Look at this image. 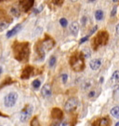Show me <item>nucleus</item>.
Listing matches in <instances>:
<instances>
[{"mask_svg":"<svg viewBox=\"0 0 119 126\" xmlns=\"http://www.w3.org/2000/svg\"><path fill=\"white\" fill-rule=\"evenodd\" d=\"M81 53L84 56V58H89V57L91 56V51H90V50H89L88 48H85L84 50H82Z\"/></svg>","mask_w":119,"mask_h":126,"instance_id":"aec40b11","label":"nucleus"},{"mask_svg":"<svg viewBox=\"0 0 119 126\" xmlns=\"http://www.w3.org/2000/svg\"><path fill=\"white\" fill-rule=\"evenodd\" d=\"M3 1H5V0H0V2H3Z\"/></svg>","mask_w":119,"mask_h":126,"instance_id":"79ce46f5","label":"nucleus"},{"mask_svg":"<svg viewBox=\"0 0 119 126\" xmlns=\"http://www.w3.org/2000/svg\"><path fill=\"white\" fill-rule=\"evenodd\" d=\"M70 1H72V2H76L77 0H70Z\"/></svg>","mask_w":119,"mask_h":126,"instance_id":"ea45409f","label":"nucleus"},{"mask_svg":"<svg viewBox=\"0 0 119 126\" xmlns=\"http://www.w3.org/2000/svg\"><path fill=\"white\" fill-rule=\"evenodd\" d=\"M81 22H82L83 24H86V23H87V17H86V16H83V17L81 18Z\"/></svg>","mask_w":119,"mask_h":126,"instance_id":"72a5a7b5","label":"nucleus"},{"mask_svg":"<svg viewBox=\"0 0 119 126\" xmlns=\"http://www.w3.org/2000/svg\"><path fill=\"white\" fill-rule=\"evenodd\" d=\"M71 66L73 68V70H75L76 72H80L85 68V63H84V56L82 53L80 55H75L71 58L70 61Z\"/></svg>","mask_w":119,"mask_h":126,"instance_id":"f03ea898","label":"nucleus"},{"mask_svg":"<svg viewBox=\"0 0 119 126\" xmlns=\"http://www.w3.org/2000/svg\"><path fill=\"white\" fill-rule=\"evenodd\" d=\"M78 106V100L75 97H72L66 101V103L64 105V109L66 112H73L75 111L76 108Z\"/></svg>","mask_w":119,"mask_h":126,"instance_id":"423d86ee","label":"nucleus"},{"mask_svg":"<svg viewBox=\"0 0 119 126\" xmlns=\"http://www.w3.org/2000/svg\"><path fill=\"white\" fill-rule=\"evenodd\" d=\"M116 10H117V7L115 6V7L113 8V9H112V11H111V16H112V17L115 16V14H116Z\"/></svg>","mask_w":119,"mask_h":126,"instance_id":"c85d7f7f","label":"nucleus"},{"mask_svg":"<svg viewBox=\"0 0 119 126\" xmlns=\"http://www.w3.org/2000/svg\"><path fill=\"white\" fill-rule=\"evenodd\" d=\"M32 86H33V88L35 90H37V89H39L40 86H41V81L39 79H35L32 82Z\"/></svg>","mask_w":119,"mask_h":126,"instance_id":"412c9836","label":"nucleus"},{"mask_svg":"<svg viewBox=\"0 0 119 126\" xmlns=\"http://www.w3.org/2000/svg\"><path fill=\"white\" fill-rule=\"evenodd\" d=\"M115 126H119V122H116V124H115Z\"/></svg>","mask_w":119,"mask_h":126,"instance_id":"a19ab883","label":"nucleus"},{"mask_svg":"<svg viewBox=\"0 0 119 126\" xmlns=\"http://www.w3.org/2000/svg\"><path fill=\"white\" fill-rule=\"evenodd\" d=\"M78 31H79V25L76 22H74V23H71L70 25V32L73 36H76L77 34H78Z\"/></svg>","mask_w":119,"mask_h":126,"instance_id":"4468645a","label":"nucleus"},{"mask_svg":"<svg viewBox=\"0 0 119 126\" xmlns=\"http://www.w3.org/2000/svg\"><path fill=\"white\" fill-rule=\"evenodd\" d=\"M19 95L16 92H10L4 97V105L6 108H13L17 103Z\"/></svg>","mask_w":119,"mask_h":126,"instance_id":"20e7f679","label":"nucleus"},{"mask_svg":"<svg viewBox=\"0 0 119 126\" xmlns=\"http://www.w3.org/2000/svg\"><path fill=\"white\" fill-rule=\"evenodd\" d=\"M89 66L92 70H98L102 66V59H92L89 63Z\"/></svg>","mask_w":119,"mask_h":126,"instance_id":"9d476101","label":"nucleus"},{"mask_svg":"<svg viewBox=\"0 0 119 126\" xmlns=\"http://www.w3.org/2000/svg\"><path fill=\"white\" fill-rule=\"evenodd\" d=\"M95 96H97L96 91L95 90L89 91V93H88V98H93V97H95Z\"/></svg>","mask_w":119,"mask_h":126,"instance_id":"bb28decb","label":"nucleus"},{"mask_svg":"<svg viewBox=\"0 0 119 126\" xmlns=\"http://www.w3.org/2000/svg\"><path fill=\"white\" fill-rule=\"evenodd\" d=\"M88 38H89V36H84L83 38H81V39H80L79 44H82V43H84V42H86V41L88 40Z\"/></svg>","mask_w":119,"mask_h":126,"instance_id":"c756f323","label":"nucleus"},{"mask_svg":"<svg viewBox=\"0 0 119 126\" xmlns=\"http://www.w3.org/2000/svg\"><path fill=\"white\" fill-rule=\"evenodd\" d=\"M10 13L12 14L13 16H15V17H19L20 16V10H19L17 7H13L10 9Z\"/></svg>","mask_w":119,"mask_h":126,"instance_id":"4be33fe9","label":"nucleus"},{"mask_svg":"<svg viewBox=\"0 0 119 126\" xmlns=\"http://www.w3.org/2000/svg\"><path fill=\"white\" fill-rule=\"evenodd\" d=\"M108 41V34L105 31H102L95 36L94 40H93V48L95 50H97L99 47L105 45Z\"/></svg>","mask_w":119,"mask_h":126,"instance_id":"7ed1b4c3","label":"nucleus"},{"mask_svg":"<svg viewBox=\"0 0 119 126\" xmlns=\"http://www.w3.org/2000/svg\"><path fill=\"white\" fill-rule=\"evenodd\" d=\"M9 26V23H8L7 21H5V20H1L0 21V32L6 30Z\"/></svg>","mask_w":119,"mask_h":126,"instance_id":"6ab92c4d","label":"nucleus"},{"mask_svg":"<svg viewBox=\"0 0 119 126\" xmlns=\"http://www.w3.org/2000/svg\"><path fill=\"white\" fill-rule=\"evenodd\" d=\"M111 81L113 83H117L119 82V70H116L113 73V75L111 77Z\"/></svg>","mask_w":119,"mask_h":126,"instance_id":"a211bd4d","label":"nucleus"},{"mask_svg":"<svg viewBox=\"0 0 119 126\" xmlns=\"http://www.w3.org/2000/svg\"><path fill=\"white\" fill-rule=\"evenodd\" d=\"M41 94L44 97H50L52 94V90L49 84H45L41 89Z\"/></svg>","mask_w":119,"mask_h":126,"instance_id":"1a4fd4ad","label":"nucleus"},{"mask_svg":"<svg viewBox=\"0 0 119 126\" xmlns=\"http://www.w3.org/2000/svg\"><path fill=\"white\" fill-rule=\"evenodd\" d=\"M104 18V13H103V11H102V9H98L97 11L95 12V19H96V21H102Z\"/></svg>","mask_w":119,"mask_h":126,"instance_id":"f3484780","label":"nucleus"},{"mask_svg":"<svg viewBox=\"0 0 119 126\" xmlns=\"http://www.w3.org/2000/svg\"><path fill=\"white\" fill-rule=\"evenodd\" d=\"M88 2H95V1H96V0H88Z\"/></svg>","mask_w":119,"mask_h":126,"instance_id":"e433bc0d","label":"nucleus"},{"mask_svg":"<svg viewBox=\"0 0 119 126\" xmlns=\"http://www.w3.org/2000/svg\"><path fill=\"white\" fill-rule=\"evenodd\" d=\"M96 123H97V125L95 126H109V120L107 118H102Z\"/></svg>","mask_w":119,"mask_h":126,"instance_id":"2eb2a0df","label":"nucleus"},{"mask_svg":"<svg viewBox=\"0 0 119 126\" xmlns=\"http://www.w3.org/2000/svg\"><path fill=\"white\" fill-rule=\"evenodd\" d=\"M60 123H61V122H59V121H57V122L51 123V125H50V126H60Z\"/></svg>","mask_w":119,"mask_h":126,"instance_id":"f704fd0d","label":"nucleus"},{"mask_svg":"<svg viewBox=\"0 0 119 126\" xmlns=\"http://www.w3.org/2000/svg\"><path fill=\"white\" fill-rule=\"evenodd\" d=\"M60 23H61V25L62 27H66L68 25V22H67V20L65 18H62L60 20Z\"/></svg>","mask_w":119,"mask_h":126,"instance_id":"a878e982","label":"nucleus"},{"mask_svg":"<svg viewBox=\"0 0 119 126\" xmlns=\"http://www.w3.org/2000/svg\"><path fill=\"white\" fill-rule=\"evenodd\" d=\"M113 1H114V2H115V3H116V2H118L119 0H113Z\"/></svg>","mask_w":119,"mask_h":126,"instance_id":"58836bf2","label":"nucleus"},{"mask_svg":"<svg viewBox=\"0 0 119 126\" xmlns=\"http://www.w3.org/2000/svg\"><path fill=\"white\" fill-rule=\"evenodd\" d=\"M61 79H62V82L65 84L67 82V80H68V75H67V74H62V75H61Z\"/></svg>","mask_w":119,"mask_h":126,"instance_id":"cd10ccee","label":"nucleus"},{"mask_svg":"<svg viewBox=\"0 0 119 126\" xmlns=\"http://www.w3.org/2000/svg\"><path fill=\"white\" fill-rule=\"evenodd\" d=\"M60 126H70V123H69V122H67V121H63L62 122L60 123Z\"/></svg>","mask_w":119,"mask_h":126,"instance_id":"7c9ffc66","label":"nucleus"},{"mask_svg":"<svg viewBox=\"0 0 119 126\" xmlns=\"http://www.w3.org/2000/svg\"><path fill=\"white\" fill-rule=\"evenodd\" d=\"M90 86H91V81L88 80V81H85L84 84L82 85V88H83V90H88V89L90 88Z\"/></svg>","mask_w":119,"mask_h":126,"instance_id":"393cba45","label":"nucleus"},{"mask_svg":"<svg viewBox=\"0 0 119 126\" xmlns=\"http://www.w3.org/2000/svg\"><path fill=\"white\" fill-rule=\"evenodd\" d=\"M115 31H116V34L119 36V23L116 24V26H115Z\"/></svg>","mask_w":119,"mask_h":126,"instance_id":"c9c22d12","label":"nucleus"},{"mask_svg":"<svg viewBox=\"0 0 119 126\" xmlns=\"http://www.w3.org/2000/svg\"><path fill=\"white\" fill-rule=\"evenodd\" d=\"M22 24H17L15 27H13L11 30H9V31H8V33H7V37L8 38H9V37H11V36H15L16 34H18L19 32L21 31V29H22Z\"/></svg>","mask_w":119,"mask_h":126,"instance_id":"f8f14e48","label":"nucleus"},{"mask_svg":"<svg viewBox=\"0 0 119 126\" xmlns=\"http://www.w3.org/2000/svg\"><path fill=\"white\" fill-rule=\"evenodd\" d=\"M2 70H3V69H2V66H0V74L2 73Z\"/></svg>","mask_w":119,"mask_h":126,"instance_id":"4c0bfd02","label":"nucleus"},{"mask_svg":"<svg viewBox=\"0 0 119 126\" xmlns=\"http://www.w3.org/2000/svg\"><path fill=\"white\" fill-rule=\"evenodd\" d=\"M56 62H57V59L55 56H51L50 59H49V64L50 67H53L55 64H56Z\"/></svg>","mask_w":119,"mask_h":126,"instance_id":"b1692460","label":"nucleus"},{"mask_svg":"<svg viewBox=\"0 0 119 126\" xmlns=\"http://www.w3.org/2000/svg\"><path fill=\"white\" fill-rule=\"evenodd\" d=\"M32 113H33V107L31 105H27L25 106L23 109L22 110L21 112V115H20V120L22 122H27L30 117H31Z\"/></svg>","mask_w":119,"mask_h":126,"instance_id":"39448f33","label":"nucleus"},{"mask_svg":"<svg viewBox=\"0 0 119 126\" xmlns=\"http://www.w3.org/2000/svg\"><path fill=\"white\" fill-rule=\"evenodd\" d=\"M97 29H98V26H97V25H95V26H94L92 29H91V31L89 32V35H88V36H91V35H92L94 32L97 31Z\"/></svg>","mask_w":119,"mask_h":126,"instance_id":"2f4dec72","label":"nucleus"},{"mask_svg":"<svg viewBox=\"0 0 119 126\" xmlns=\"http://www.w3.org/2000/svg\"><path fill=\"white\" fill-rule=\"evenodd\" d=\"M0 126H2V125H0Z\"/></svg>","mask_w":119,"mask_h":126,"instance_id":"37998d69","label":"nucleus"},{"mask_svg":"<svg viewBox=\"0 0 119 126\" xmlns=\"http://www.w3.org/2000/svg\"><path fill=\"white\" fill-rule=\"evenodd\" d=\"M35 0H22L21 1V7L23 12H27L28 10H30L32 7L34 6Z\"/></svg>","mask_w":119,"mask_h":126,"instance_id":"6e6552de","label":"nucleus"},{"mask_svg":"<svg viewBox=\"0 0 119 126\" xmlns=\"http://www.w3.org/2000/svg\"><path fill=\"white\" fill-rule=\"evenodd\" d=\"M40 45H41V47H42L45 50H49L54 47L55 42H54V40H53L52 38H50V37H46L44 39V41L42 42V44H40Z\"/></svg>","mask_w":119,"mask_h":126,"instance_id":"0eeeda50","label":"nucleus"},{"mask_svg":"<svg viewBox=\"0 0 119 126\" xmlns=\"http://www.w3.org/2000/svg\"><path fill=\"white\" fill-rule=\"evenodd\" d=\"M111 115L115 119H119V106L114 107V108L111 109Z\"/></svg>","mask_w":119,"mask_h":126,"instance_id":"dca6fc26","label":"nucleus"},{"mask_svg":"<svg viewBox=\"0 0 119 126\" xmlns=\"http://www.w3.org/2000/svg\"><path fill=\"white\" fill-rule=\"evenodd\" d=\"M14 58L19 62H26L30 54V46L28 42H15L13 45Z\"/></svg>","mask_w":119,"mask_h":126,"instance_id":"f257e3e1","label":"nucleus"},{"mask_svg":"<svg viewBox=\"0 0 119 126\" xmlns=\"http://www.w3.org/2000/svg\"><path fill=\"white\" fill-rule=\"evenodd\" d=\"M33 70H34V69H33L32 66H30V65L26 66V67L22 70L21 78H22V79H29V78L32 76V74H33Z\"/></svg>","mask_w":119,"mask_h":126,"instance_id":"9b49d317","label":"nucleus"},{"mask_svg":"<svg viewBox=\"0 0 119 126\" xmlns=\"http://www.w3.org/2000/svg\"><path fill=\"white\" fill-rule=\"evenodd\" d=\"M42 9H43V6L41 5V6H39V8H38V9H35V13H39Z\"/></svg>","mask_w":119,"mask_h":126,"instance_id":"473e14b6","label":"nucleus"},{"mask_svg":"<svg viewBox=\"0 0 119 126\" xmlns=\"http://www.w3.org/2000/svg\"><path fill=\"white\" fill-rule=\"evenodd\" d=\"M51 117L53 119H57V120H61L62 117H63V114H62V111L60 109V108H53L52 111H51Z\"/></svg>","mask_w":119,"mask_h":126,"instance_id":"ddd939ff","label":"nucleus"},{"mask_svg":"<svg viewBox=\"0 0 119 126\" xmlns=\"http://www.w3.org/2000/svg\"><path fill=\"white\" fill-rule=\"evenodd\" d=\"M31 126H41L39 123V121H38V119H37V117H34L33 119H32L31 121V124H30Z\"/></svg>","mask_w":119,"mask_h":126,"instance_id":"5701e85b","label":"nucleus"}]
</instances>
